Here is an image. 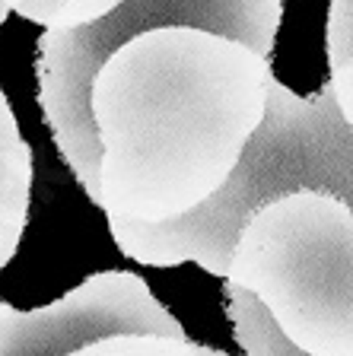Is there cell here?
<instances>
[{
  "instance_id": "obj_1",
  "label": "cell",
  "mask_w": 353,
  "mask_h": 356,
  "mask_svg": "<svg viewBox=\"0 0 353 356\" xmlns=\"http://www.w3.org/2000/svg\"><path fill=\"white\" fill-rule=\"evenodd\" d=\"M271 64L204 29H156L99 70L89 108L109 220L169 222L220 194L267 115Z\"/></svg>"
},
{
  "instance_id": "obj_2",
  "label": "cell",
  "mask_w": 353,
  "mask_h": 356,
  "mask_svg": "<svg viewBox=\"0 0 353 356\" xmlns=\"http://www.w3.org/2000/svg\"><path fill=\"white\" fill-rule=\"evenodd\" d=\"M249 356H353V210L296 191L245 222L223 277Z\"/></svg>"
},
{
  "instance_id": "obj_3",
  "label": "cell",
  "mask_w": 353,
  "mask_h": 356,
  "mask_svg": "<svg viewBox=\"0 0 353 356\" xmlns=\"http://www.w3.org/2000/svg\"><path fill=\"white\" fill-rule=\"evenodd\" d=\"M296 191L331 194L353 210V131L340 115L331 83L302 99L271 76L265 124L255 131L220 194L169 222L109 220V226L118 248L140 264L175 267L194 261L223 280L245 222Z\"/></svg>"
},
{
  "instance_id": "obj_4",
  "label": "cell",
  "mask_w": 353,
  "mask_h": 356,
  "mask_svg": "<svg viewBox=\"0 0 353 356\" xmlns=\"http://www.w3.org/2000/svg\"><path fill=\"white\" fill-rule=\"evenodd\" d=\"M283 0H125L86 26H54L38 38V99L64 163L83 191L99 200V147L89 92L105 60L131 38L156 29H204L271 58Z\"/></svg>"
},
{
  "instance_id": "obj_5",
  "label": "cell",
  "mask_w": 353,
  "mask_h": 356,
  "mask_svg": "<svg viewBox=\"0 0 353 356\" xmlns=\"http://www.w3.org/2000/svg\"><path fill=\"white\" fill-rule=\"evenodd\" d=\"M121 334L188 341L185 327L137 274L102 270L45 309L16 312L0 302V356H74Z\"/></svg>"
},
{
  "instance_id": "obj_6",
  "label": "cell",
  "mask_w": 353,
  "mask_h": 356,
  "mask_svg": "<svg viewBox=\"0 0 353 356\" xmlns=\"http://www.w3.org/2000/svg\"><path fill=\"white\" fill-rule=\"evenodd\" d=\"M32 191V149L22 140L16 115L0 89V270L16 254Z\"/></svg>"
},
{
  "instance_id": "obj_7",
  "label": "cell",
  "mask_w": 353,
  "mask_h": 356,
  "mask_svg": "<svg viewBox=\"0 0 353 356\" xmlns=\"http://www.w3.org/2000/svg\"><path fill=\"white\" fill-rule=\"evenodd\" d=\"M324 48H328V67L331 70L353 60V0H331Z\"/></svg>"
},
{
  "instance_id": "obj_8",
  "label": "cell",
  "mask_w": 353,
  "mask_h": 356,
  "mask_svg": "<svg viewBox=\"0 0 353 356\" xmlns=\"http://www.w3.org/2000/svg\"><path fill=\"white\" fill-rule=\"evenodd\" d=\"M125 0H64L61 7L52 10L48 16V29L54 26H67V29H74V26H86V22H96L102 16H109L115 7H121Z\"/></svg>"
},
{
  "instance_id": "obj_9",
  "label": "cell",
  "mask_w": 353,
  "mask_h": 356,
  "mask_svg": "<svg viewBox=\"0 0 353 356\" xmlns=\"http://www.w3.org/2000/svg\"><path fill=\"white\" fill-rule=\"evenodd\" d=\"M328 83L334 86L338 108H340V115H344L347 127L353 131V60H347V64H340L338 70H331V80Z\"/></svg>"
},
{
  "instance_id": "obj_10",
  "label": "cell",
  "mask_w": 353,
  "mask_h": 356,
  "mask_svg": "<svg viewBox=\"0 0 353 356\" xmlns=\"http://www.w3.org/2000/svg\"><path fill=\"white\" fill-rule=\"evenodd\" d=\"M61 3H64V0H26V3L16 7V13L26 16V19H32V22H38V26H45L48 16H52V10L61 7Z\"/></svg>"
},
{
  "instance_id": "obj_11",
  "label": "cell",
  "mask_w": 353,
  "mask_h": 356,
  "mask_svg": "<svg viewBox=\"0 0 353 356\" xmlns=\"http://www.w3.org/2000/svg\"><path fill=\"white\" fill-rule=\"evenodd\" d=\"M198 356H229V353H223V350H214V347H204V343H198Z\"/></svg>"
},
{
  "instance_id": "obj_12",
  "label": "cell",
  "mask_w": 353,
  "mask_h": 356,
  "mask_svg": "<svg viewBox=\"0 0 353 356\" xmlns=\"http://www.w3.org/2000/svg\"><path fill=\"white\" fill-rule=\"evenodd\" d=\"M0 3H3V7H10V10H16L19 3H26V0H0Z\"/></svg>"
},
{
  "instance_id": "obj_13",
  "label": "cell",
  "mask_w": 353,
  "mask_h": 356,
  "mask_svg": "<svg viewBox=\"0 0 353 356\" xmlns=\"http://www.w3.org/2000/svg\"><path fill=\"white\" fill-rule=\"evenodd\" d=\"M10 16V7H3V3H0V26H3V19H7Z\"/></svg>"
}]
</instances>
